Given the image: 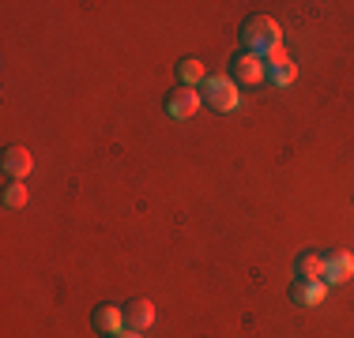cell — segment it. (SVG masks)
Returning <instances> with one entry per match:
<instances>
[{"mask_svg": "<svg viewBox=\"0 0 354 338\" xmlns=\"http://www.w3.org/2000/svg\"><path fill=\"white\" fill-rule=\"evenodd\" d=\"M241 46L245 53H257V57H272L275 49H283V30L272 15H249L241 23Z\"/></svg>", "mask_w": 354, "mask_h": 338, "instance_id": "obj_1", "label": "cell"}, {"mask_svg": "<svg viewBox=\"0 0 354 338\" xmlns=\"http://www.w3.org/2000/svg\"><path fill=\"white\" fill-rule=\"evenodd\" d=\"M200 98H204V106H212L215 113H234V109H238V101H241L234 75H207Z\"/></svg>", "mask_w": 354, "mask_h": 338, "instance_id": "obj_2", "label": "cell"}, {"mask_svg": "<svg viewBox=\"0 0 354 338\" xmlns=\"http://www.w3.org/2000/svg\"><path fill=\"white\" fill-rule=\"evenodd\" d=\"M230 68H234V83H245V87H257V83L268 79V64L257 53H234Z\"/></svg>", "mask_w": 354, "mask_h": 338, "instance_id": "obj_3", "label": "cell"}, {"mask_svg": "<svg viewBox=\"0 0 354 338\" xmlns=\"http://www.w3.org/2000/svg\"><path fill=\"white\" fill-rule=\"evenodd\" d=\"M121 308H124V331H132V335L151 331V324H155V304L147 297H132L129 304H121Z\"/></svg>", "mask_w": 354, "mask_h": 338, "instance_id": "obj_4", "label": "cell"}, {"mask_svg": "<svg viewBox=\"0 0 354 338\" xmlns=\"http://www.w3.org/2000/svg\"><path fill=\"white\" fill-rule=\"evenodd\" d=\"M200 98L192 87H174L170 95H166V117H174V121H189L192 113L200 109Z\"/></svg>", "mask_w": 354, "mask_h": 338, "instance_id": "obj_5", "label": "cell"}, {"mask_svg": "<svg viewBox=\"0 0 354 338\" xmlns=\"http://www.w3.org/2000/svg\"><path fill=\"white\" fill-rule=\"evenodd\" d=\"M264 64H268V83H272V87H290L294 75H298V68H294V61L283 49H275L272 57H264Z\"/></svg>", "mask_w": 354, "mask_h": 338, "instance_id": "obj_6", "label": "cell"}, {"mask_svg": "<svg viewBox=\"0 0 354 338\" xmlns=\"http://www.w3.org/2000/svg\"><path fill=\"white\" fill-rule=\"evenodd\" d=\"M91 324H95L98 335H121L124 308H121V304H98V308L91 312Z\"/></svg>", "mask_w": 354, "mask_h": 338, "instance_id": "obj_7", "label": "cell"}, {"mask_svg": "<svg viewBox=\"0 0 354 338\" xmlns=\"http://www.w3.org/2000/svg\"><path fill=\"white\" fill-rule=\"evenodd\" d=\"M354 278V256L351 252H332V256H324V282L328 286H339Z\"/></svg>", "mask_w": 354, "mask_h": 338, "instance_id": "obj_8", "label": "cell"}, {"mask_svg": "<svg viewBox=\"0 0 354 338\" xmlns=\"http://www.w3.org/2000/svg\"><path fill=\"white\" fill-rule=\"evenodd\" d=\"M294 282H324V256L301 252V256L294 259Z\"/></svg>", "mask_w": 354, "mask_h": 338, "instance_id": "obj_9", "label": "cell"}, {"mask_svg": "<svg viewBox=\"0 0 354 338\" xmlns=\"http://www.w3.org/2000/svg\"><path fill=\"white\" fill-rule=\"evenodd\" d=\"M30 166H35V158H30L27 147H8L4 150V177L8 181H23V177L30 173Z\"/></svg>", "mask_w": 354, "mask_h": 338, "instance_id": "obj_10", "label": "cell"}, {"mask_svg": "<svg viewBox=\"0 0 354 338\" xmlns=\"http://www.w3.org/2000/svg\"><path fill=\"white\" fill-rule=\"evenodd\" d=\"M328 297V286L324 282H294L290 286V301L294 304H320Z\"/></svg>", "mask_w": 354, "mask_h": 338, "instance_id": "obj_11", "label": "cell"}, {"mask_svg": "<svg viewBox=\"0 0 354 338\" xmlns=\"http://www.w3.org/2000/svg\"><path fill=\"white\" fill-rule=\"evenodd\" d=\"M177 72H181L185 87H192V83H204V79H207V75H204V61H196V57H185V61L177 64Z\"/></svg>", "mask_w": 354, "mask_h": 338, "instance_id": "obj_12", "label": "cell"}, {"mask_svg": "<svg viewBox=\"0 0 354 338\" xmlns=\"http://www.w3.org/2000/svg\"><path fill=\"white\" fill-rule=\"evenodd\" d=\"M4 203L8 207H27V188H23V181H12L4 188Z\"/></svg>", "mask_w": 354, "mask_h": 338, "instance_id": "obj_13", "label": "cell"}, {"mask_svg": "<svg viewBox=\"0 0 354 338\" xmlns=\"http://www.w3.org/2000/svg\"><path fill=\"white\" fill-rule=\"evenodd\" d=\"M106 338H143V335H132V331H121V335H106Z\"/></svg>", "mask_w": 354, "mask_h": 338, "instance_id": "obj_14", "label": "cell"}]
</instances>
